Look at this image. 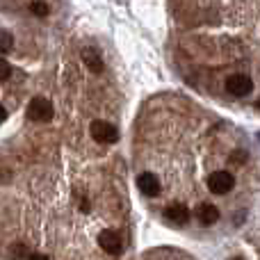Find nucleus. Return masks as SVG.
I'll return each instance as SVG.
<instances>
[{"label": "nucleus", "mask_w": 260, "mask_h": 260, "mask_svg": "<svg viewBox=\"0 0 260 260\" xmlns=\"http://www.w3.org/2000/svg\"><path fill=\"white\" fill-rule=\"evenodd\" d=\"M82 59H85V64H87V67H89L94 73H101V71H103V62H101V57H99V53H96V50L87 48L85 53H82Z\"/></svg>", "instance_id": "nucleus-9"}, {"label": "nucleus", "mask_w": 260, "mask_h": 260, "mask_svg": "<svg viewBox=\"0 0 260 260\" xmlns=\"http://www.w3.org/2000/svg\"><path fill=\"white\" fill-rule=\"evenodd\" d=\"M251 89H253V82L244 73H235V76H231L226 80V91L233 96H247V94H251Z\"/></svg>", "instance_id": "nucleus-4"}, {"label": "nucleus", "mask_w": 260, "mask_h": 260, "mask_svg": "<svg viewBox=\"0 0 260 260\" xmlns=\"http://www.w3.org/2000/svg\"><path fill=\"white\" fill-rule=\"evenodd\" d=\"M99 244L105 253L117 256V253L121 251V235H119L117 231H103V233L99 235Z\"/></svg>", "instance_id": "nucleus-7"}, {"label": "nucleus", "mask_w": 260, "mask_h": 260, "mask_svg": "<svg viewBox=\"0 0 260 260\" xmlns=\"http://www.w3.org/2000/svg\"><path fill=\"white\" fill-rule=\"evenodd\" d=\"M231 260H244L242 256H233V258H231Z\"/></svg>", "instance_id": "nucleus-16"}, {"label": "nucleus", "mask_w": 260, "mask_h": 260, "mask_svg": "<svg viewBox=\"0 0 260 260\" xmlns=\"http://www.w3.org/2000/svg\"><path fill=\"white\" fill-rule=\"evenodd\" d=\"M9 178H12V171H9L7 167H3V165H0V183H7Z\"/></svg>", "instance_id": "nucleus-13"}, {"label": "nucleus", "mask_w": 260, "mask_h": 260, "mask_svg": "<svg viewBox=\"0 0 260 260\" xmlns=\"http://www.w3.org/2000/svg\"><path fill=\"white\" fill-rule=\"evenodd\" d=\"M89 133H91V137L101 144H114L119 139L117 126H112V123H108V121H94L89 126Z\"/></svg>", "instance_id": "nucleus-2"}, {"label": "nucleus", "mask_w": 260, "mask_h": 260, "mask_svg": "<svg viewBox=\"0 0 260 260\" xmlns=\"http://www.w3.org/2000/svg\"><path fill=\"white\" fill-rule=\"evenodd\" d=\"M197 219L201 221L203 226H212L219 219V210H217V206H212V203H201V206L197 208Z\"/></svg>", "instance_id": "nucleus-8"}, {"label": "nucleus", "mask_w": 260, "mask_h": 260, "mask_svg": "<svg viewBox=\"0 0 260 260\" xmlns=\"http://www.w3.org/2000/svg\"><path fill=\"white\" fill-rule=\"evenodd\" d=\"M30 9L37 14V16H41V18L48 16V12H50V7L46 3H30Z\"/></svg>", "instance_id": "nucleus-11"}, {"label": "nucleus", "mask_w": 260, "mask_h": 260, "mask_svg": "<svg viewBox=\"0 0 260 260\" xmlns=\"http://www.w3.org/2000/svg\"><path fill=\"white\" fill-rule=\"evenodd\" d=\"M5 117H7V112H5V108H3V105H0V123L5 121Z\"/></svg>", "instance_id": "nucleus-15"}, {"label": "nucleus", "mask_w": 260, "mask_h": 260, "mask_svg": "<svg viewBox=\"0 0 260 260\" xmlns=\"http://www.w3.org/2000/svg\"><path fill=\"white\" fill-rule=\"evenodd\" d=\"M233 185H235V180L229 171H212L208 176V187H210L212 194H226L233 189Z\"/></svg>", "instance_id": "nucleus-3"}, {"label": "nucleus", "mask_w": 260, "mask_h": 260, "mask_svg": "<svg viewBox=\"0 0 260 260\" xmlns=\"http://www.w3.org/2000/svg\"><path fill=\"white\" fill-rule=\"evenodd\" d=\"M137 187H139V192H142L144 197H157V194H160V189H162V185H160V180H157L155 174L146 171V174H139Z\"/></svg>", "instance_id": "nucleus-5"}, {"label": "nucleus", "mask_w": 260, "mask_h": 260, "mask_svg": "<svg viewBox=\"0 0 260 260\" xmlns=\"http://www.w3.org/2000/svg\"><path fill=\"white\" fill-rule=\"evenodd\" d=\"M165 219L174 226H185L189 219V210L183 203H171V206L165 208Z\"/></svg>", "instance_id": "nucleus-6"}, {"label": "nucleus", "mask_w": 260, "mask_h": 260, "mask_svg": "<svg viewBox=\"0 0 260 260\" xmlns=\"http://www.w3.org/2000/svg\"><path fill=\"white\" fill-rule=\"evenodd\" d=\"M25 260H48V258L41 256V253H30V256H27Z\"/></svg>", "instance_id": "nucleus-14"}, {"label": "nucleus", "mask_w": 260, "mask_h": 260, "mask_svg": "<svg viewBox=\"0 0 260 260\" xmlns=\"http://www.w3.org/2000/svg\"><path fill=\"white\" fill-rule=\"evenodd\" d=\"M9 76H12V67L7 64V59H5V57H0V82L7 80Z\"/></svg>", "instance_id": "nucleus-12"}, {"label": "nucleus", "mask_w": 260, "mask_h": 260, "mask_svg": "<svg viewBox=\"0 0 260 260\" xmlns=\"http://www.w3.org/2000/svg\"><path fill=\"white\" fill-rule=\"evenodd\" d=\"M12 46H14V37H12V32L0 30V53H7V50H12Z\"/></svg>", "instance_id": "nucleus-10"}, {"label": "nucleus", "mask_w": 260, "mask_h": 260, "mask_svg": "<svg viewBox=\"0 0 260 260\" xmlns=\"http://www.w3.org/2000/svg\"><path fill=\"white\" fill-rule=\"evenodd\" d=\"M27 119H32V121H37V123L50 121V119H53V105H50V101L44 99V96L32 99L30 105H27Z\"/></svg>", "instance_id": "nucleus-1"}]
</instances>
